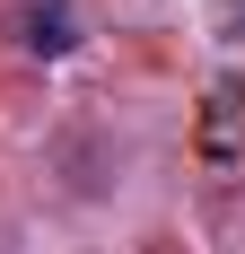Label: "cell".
I'll return each instance as SVG.
<instances>
[{
    "mask_svg": "<svg viewBox=\"0 0 245 254\" xmlns=\"http://www.w3.org/2000/svg\"><path fill=\"white\" fill-rule=\"evenodd\" d=\"M70 44H79V26H70V9H61V0H44V9H26V53H44V62H61Z\"/></svg>",
    "mask_w": 245,
    "mask_h": 254,
    "instance_id": "2",
    "label": "cell"
},
{
    "mask_svg": "<svg viewBox=\"0 0 245 254\" xmlns=\"http://www.w3.org/2000/svg\"><path fill=\"white\" fill-rule=\"evenodd\" d=\"M193 149L219 184H245V79H210L201 97V123H193Z\"/></svg>",
    "mask_w": 245,
    "mask_h": 254,
    "instance_id": "1",
    "label": "cell"
},
{
    "mask_svg": "<svg viewBox=\"0 0 245 254\" xmlns=\"http://www.w3.org/2000/svg\"><path fill=\"white\" fill-rule=\"evenodd\" d=\"M219 35H237V44H245V0H228V9H219Z\"/></svg>",
    "mask_w": 245,
    "mask_h": 254,
    "instance_id": "3",
    "label": "cell"
}]
</instances>
